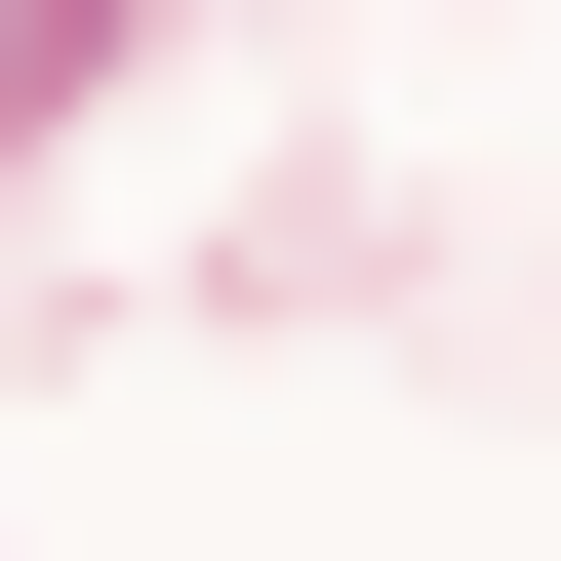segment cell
I'll use <instances>...</instances> for the list:
<instances>
[{
  "instance_id": "6da1fadb",
  "label": "cell",
  "mask_w": 561,
  "mask_h": 561,
  "mask_svg": "<svg viewBox=\"0 0 561 561\" xmlns=\"http://www.w3.org/2000/svg\"><path fill=\"white\" fill-rule=\"evenodd\" d=\"M0 81H81V0H0Z\"/></svg>"
}]
</instances>
